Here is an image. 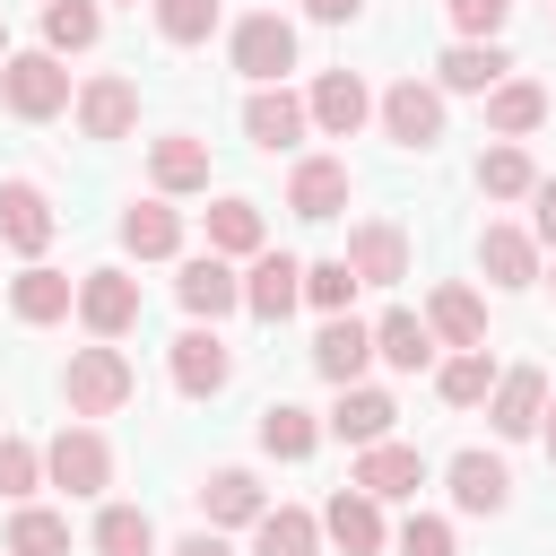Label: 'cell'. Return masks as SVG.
I'll return each instance as SVG.
<instances>
[{
    "label": "cell",
    "instance_id": "cell-1",
    "mask_svg": "<svg viewBox=\"0 0 556 556\" xmlns=\"http://www.w3.org/2000/svg\"><path fill=\"white\" fill-rule=\"evenodd\" d=\"M130 391H139V374H130V356H122L113 339L78 348V356H70V374H61L70 417H113V408H130Z\"/></svg>",
    "mask_w": 556,
    "mask_h": 556
},
{
    "label": "cell",
    "instance_id": "cell-2",
    "mask_svg": "<svg viewBox=\"0 0 556 556\" xmlns=\"http://www.w3.org/2000/svg\"><path fill=\"white\" fill-rule=\"evenodd\" d=\"M0 104L17 122H52V113H70V70L52 52H9L0 61Z\"/></svg>",
    "mask_w": 556,
    "mask_h": 556
},
{
    "label": "cell",
    "instance_id": "cell-3",
    "mask_svg": "<svg viewBox=\"0 0 556 556\" xmlns=\"http://www.w3.org/2000/svg\"><path fill=\"white\" fill-rule=\"evenodd\" d=\"M43 486H61V495H104V486H113V443H104L96 426H61V434L43 443Z\"/></svg>",
    "mask_w": 556,
    "mask_h": 556
},
{
    "label": "cell",
    "instance_id": "cell-4",
    "mask_svg": "<svg viewBox=\"0 0 556 556\" xmlns=\"http://www.w3.org/2000/svg\"><path fill=\"white\" fill-rule=\"evenodd\" d=\"M226 52H235V70H243L252 87H278V78L295 70V26H287L278 9H252V17L235 26V43H226Z\"/></svg>",
    "mask_w": 556,
    "mask_h": 556
},
{
    "label": "cell",
    "instance_id": "cell-5",
    "mask_svg": "<svg viewBox=\"0 0 556 556\" xmlns=\"http://www.w3.org/2000/svg\"><path fill=\"white\" fill-rule=\"evenodd\" d=\"M374 113H382V139H391V148H417V156H426V148L443 139V96H434L426 78H391Z\"/></svg>",
    "mask_w": 556,
    "mask_h": 556
},
{
    "label": "cell",
    "instance_id": "cell-6",
    "mask_svg": "<svg viewBox=\"0 0 556 556\" xmlns=\"http://www.w3.org/2000/svg\"><path fill=\"white\" fill-rule=\"evenodd\" d=\"M165 365H174V391H182V400H217V391L235 382V348H226L208 321H191V330L165 348Z\"/></svg>",
    "mask_w": 556,
    "mask_h": 556
},
{
    "label": "cell",
    "instance_id": "cell-7",
    "mask_svg": "<svg viewBox=\"0 0 556 556\" xmlns=\"http://www.w3.org/2000/svg\"><path fill=\"white\" fill-rule=\"evenodd\" d=\"M70 313H78L96 339H122V330H139V278H130V269H87Z\"/></svg>",
    "mask_w": 556,
    "mask_h": 556
},
{
    "label": "cell",
    "instance_id": "cell-8",
    "mask_svg": "<svg viewBox=\"0 0 556 556\" xmlns=\"http://www.w3.org/2000/svg\"><path fill=\"white\" fill-rule=\"evenodd\" d=\"M348 486L374 495V504H400V495L426 486V452H417V443H365L356 469H348Z\"/></svg>",
    "mask_w": 556,
    "mask_h": 556
},
{
    "label": "cell",
    "instance_id": "cell-9",
    "mask_svg": "<svg viewBox=\"0 0 556 556\" xmlns=\"http://www.w3.org/2000/svg\"><path fill=\"white\" fill-rule=\"evenodd\" d=\"M304 304V261L295 252H252V269H243V313L252 321H287Z\"/></svg>",
    "mask_w": 556,
    "mask_h": 556
},
{
    "label": "cell",
    "instance_id": "cell-10",
    "mask_svg": "<svg viewBox=\"0 0 556 556\" xmlns=\"http://www.w3.org/2000/svg\"><path fill=\"white\" fill-rule=\"evenodd\" d=\"M339 261L356 269V287H400V278H408V235H400L391 217H365Z\"/></svg>",
    "mask_w": 556,
    "mask_h": 556
},
{
    "label": "cell",
    "instance_id": "cell-11",
    "mask_svg": "<svg viewBox=\"0 0 556 556\" xmlns=\"http://www.w3.org/2000/svg\"><path fill=\"white\" fill-rule=\"evenodd\" d=\"M174 295H182V313L191 321H226V313H243V278L217 261V252H200V261H182V278H174Z\"/></svg>",
    "mask_w": 556,
    "mask_h": 556
},
{
    "label": "cell",
    "instance_id": "cell-12",
    "mask_svg": "<svg viewBox=\"0 0 556 556\" xmlns=\"http://www.w3.org/2000/svg\"><path fill=\"white\" fill-rule=\"evenodd\" d=\"M391 426H400V400L374 391V382H348L339 408L321 417V434H339V443H356V452H365V443H391Z\"/></svg>",
    "mask_w": 556,
    "mask_h": 556
},
{
    "label": "cell",
    "instance_id": "cell-13",
    "mask_svg": "<svg viewBox=\"0 0 556 556\" xmlns=\"http://www.w3.org/2000/svg\"><path fill=\"white\" fill-rule=\"evenodd\" d=\"M191 495H200V521H208V530H252V521L269 513V495H261L252 469H208Z\"/></svg>",
    "mask_w": 556,
    "mask_h": 556
},
{
    "label": "cell",
    "instance_id": "cell-14",
    "mask_svg": "<svg viewBox=\"0 0 556 556\" xmlns=\"http://www.w3.org/2000/svg\"><path fill=\"white\" fill-rule=\"evenodd\" d=\"M304 113H313V130L356 139V130H365V113H374V96H365V78H356V70H321V78H313V96H304Z\"/></svg>",
    "mask_w": 556,
    "mask_h": 556
},
{
    "label": "cell",
    "instance_id": "cell-15",
    "mask_svg": "<svg viewBox=\"0 0 556 556\" xmlns=\"http://www.w3.org/2000/svg\"><path fill=\"white\" fill-rule=\"evenodd\" d=\"M348 191H356V182H348V156H304V165L287 174V208L313 217V226H330V217L348 208Z\"/></svg>",
    "mask_w": 556,
    "mask_h": 556
},
{
    "label": "cell",
    "instance_id": "cell-16",
    "mask_svg": "<svg viewBox=\"0 0 556 556\" xmlns=\"http://www.w3.org/2000/svg\"><path fill=\"white\" fill-rule=\"evenodd\" d=\"M70 304H78V278H61V269H43V261H26V269L9 278V313H17L26 330L70 321Z\"/></svg>",
    "mask_w": 556,
    "mask_h": 556
},
{
    "label": "cell",
    "instance_id": "cell-17",
    "mask_svg": "<svg viewBox=\"0 0 556 556\" xmlns=\"http://www.w3.org/2000/svg\"><path fill=\"white\" fill-rule=\"evenodd\" d=\"M539 408H547V374H539V365H513V374H495V391H486V417H495V434H504V443L539 434Z\"/></svg>",
    "mask_w": 556,
    "mask_h": 556
},
{
    "label": "cell",
    "instance_id": "cell-18",
    "mask_svg": "<svg viewBox=\"0 0 556 556\" xmlns=\"http://www.w3.org/2000/svg\"><path fill=\"white\" fill-rule=\"evenodd\" d=\"M313 521H321V539H330V547H348V556H382V539H391V530H382V504H374V495H356V486H339Z\"/></svg>",
    "mask_w": 556,
    "mask_h": 556
},
{
    "label": "cell",
    "instance_id": "cell-19",
    "mask_svg": "<svg viewBox=\"0 0 556 556\" xmlns=\"http://www.w3.org/2000/svg\"><path fill=\"white\" fill-rule=\"evenodd\" d=\"M513 78V52L504 43H452L443 61H434V96H486V87H504Z\"/></svg>",
    "mask_w": 556,
    "mask_h": 556
},
{
    "label": "cell",
    "instance_id": "cell-20",
    "mask_svg": "<svg viewBox=\"0 0 556 556\" xmlns=\"http://www.w3.org/2000/svg\"><path fill=\"white\" fill-rule=\"evenodd\" d=\"M304 130H313L304 96H287V87H252V104H243V139H252V148L278 156V148H295Z\"/></svg>",
    "mask_w": 556,
    "mask_h": 556
},
{
    "label": "cell",
    "instance_id": "cell-21",
    "mask_svg": "<svg viewBox=\"0 0 556 556\" xmlns=\"http://www.w3.org/2000/svg\"><path fill=\"white\" fill-rule=\"evenodd\" d=\"M148 182H156V200L208 191V148H200L191 130H165V139H148Z\"/></svg>",
    "mask_w": 556,
    "mask_h": 556
},
{
    "label": "cell",
    "instance_id": "cell-22",
    "mask_svg": "<svg viewBox=\"0 0 556 556\" xmlns=\"http://www.w3.org/2000/svg\"><path fill=\"white\" fill-rule=\"evenodd\" d=\"M365 365H374V321H348V313H330V321H321V339H313V374L348 391Z\"/></svg>",
    "mask_w": 556,
    "mask_h": 556
},
{
    "label": "cell",
    "instance_id": "cell-23",
    "mask_svg": "<svg viewBox=\"0 0 556 556\" xmlns=\"http://www.w3.org/2000/svg\"><path fill=\"white\" fill-rule=\"evenodd\" d=\"M443 486H452L460 513H504V504H513V469H504L495 452H452Z\"/></svg>",
    "mask_w": 556,
    "mask_h": 556
},
{
    "label": "cell",
    "instance_id": "cell-24",
    "mask_svg": "<svg viewBox=\"0 0 556 556\" xmlns=\"http://www.w3.org/2000/svg\"><path fill=\"white\" fill-rule=\"evenodd\" d=\"M52 200L35 191V182H0V243L9 252H26V261H43V243H52Z\"/></svg>",
    "mask_w": 556,
    "mask_h": 556
},
{
    "label": "cell",
    "instance_id": "cell-25",
    "mask_svg": "<svg viewBox=\"0 0 556 556\" xmlns=\"http://www.w3.org/2000/svg\"><path fill=\"white\" fill-rule=\"evenodd\" d=\"M130 122H139V87H130V78L104 70V78L78 87V130H87V139H130Z\"/></svg>",
    "mask_w": 556,
    "mask_h": 556
},
{
    "label": "cell",
    "instance_id": "cell-26",
    "mask_svg": "<svg viewBox=\"0 0 556 556\" xmlns=\"http://www.w3.org/2000/svg\"><path fill=\"white\" fill-rule=\"evenodd\" d=\"M122 252L174 261V252H182V208H174V200H130V208H122Z\"/></svg>",
    "mask_w": 556,
    "mask_h": 556
},
{
    "label": "cell",
    "instance_id": "cell-27",
    "mask_svg": "<svg viewBox=\"0 0 556 556\" xmlns=\"http://www.w3.org/2000/svg\"><path fill=\"white\" fill-rule=\"evenodd\" d=\"M426 330H434L443 348H486V304H478L460 278H443V287L426 295Z\"/></svg>",
    "mask_w": 556,
    "mask_h": 556
},
{
    "label": "cell",
    "instance_id": "cell-28",
    "mask_svg": "<svg viewBox=\"0 0 556 556\" xmlns=\"http://www.w3.org/2000/svg\"><path fill=\"white\" fill-rule=\"evenodd\" d=\"M547 122V87L539 78H504V87H486V130L495 139H530Z\"/></svg>",
    "mask_w": 556,
    "mask_h": 556
},
{
    "label": "cell",
    "instance_id": "cell-29",
    "mask_svg": "<svg viewBox=\"0 0 556 556\" xmlns=\"http://www.w3.org/2000/svg\"><path fill=\"white\" fill-rule=\"evenodd\" d=\"M478 269H486L495 287H530V278H539V243H530L521 226H486V235H478Z\"/></svg>",
    "mask_w": 556,
    "mask_h": 556
},
{
    "label": "cell",
    "instance_id": "cell-30",
    "mask_svg": "<svg viewBox=\"0 0 556 556\" xmlns=\"http://www.w3.org/2000/svg\"><path fill=\"white\" fill-rule=\"evenodd\" d=\"M374 356H382L391 374H426V365H434V330H426L417 313H382V321H374Z\"/></svg>",
    "mask_w": 556,
    "mask_h": 556
},
{
    "label": "cell",
    "instance_id": "cell-31",
    "mask_svg": "<svg viewBox=\"0 0 556 556\" xmlns=\"http://www.w3.org/2000/svg\"><path fill=\"white\" fill-rule=\"evenodd\" d=\"M313 443H321V417L313 408H295V400H269L261 408V452L269 460H313Z\"/></svg>",
    "mask_w": 556,
    "mask_h": 556
},
{
    "label": "cell",
    "instance_id": "cell-32",
    "mask_svg": "<svg viewBox=\"0 0 556 556\" xmlns=\"http://www.w3.org/2000/svg\"><path fill=\"white\" fill-rule=\"evenodd\" d=\"M313 547H321V521L304 504H269L252 521V556H313Z\"/></svg>",
    "mask_w": 556,
    "mask_h": 556
},
{
    "label": "cell",
    "instance_id": "cell-33",
    "mask_svg": "<svg viewBox=\"0 0 556 556\" xmlns=\"http://www.w3.org/2000/svg\"><path fill=\"white\" fill-rule=\"evenodd\" d=\"M478 191H486V200H530V191H539L530 148H521V139H495V148L478 156Z\"/></svg>",
    "mask_w": 556,
    "mask_h": 556
},
{
    "label": "cell",
    "instance_id": "cell-34",
    "mask_svg": "<svg viewBox=\"0 0 556 556\" xmlns=\"http://www.w3.org/2000/svg\"><path fill=\"white\" fill-rule=\"evenodd\" d=\"M495 374H504V365H495L486 348H460V356L434 365V391H443V408H478V400L495 391Z\"/></svg>",
    "mask_w": 556,
    "mask_h": 556
},
{
    "label": "cell",
    "instance_id": "cell-35",
    "mask_svg": "<svg viewBox=\"0 0 556 556\" xmlns=\"http://www.w3.org/2000/svg\"><path fill=\"white\" fill-rule=\"evenodd\" d=\"M96 35H104V9L96 0H43V52L61 61V52H96Z\"/></svg>",
    "mask_w": 556,
    "mask_h": 556
},
{
    "label": "cell",
    "instance_id": "cell-36",
    "mask_svg": "<svg viewBox=\"0 0 556 556\" xmlns=\"http://www.w3.org/2000/svg\"><path fill=\"white\" fill-rule=\"evenodd\" d=\"M87 547H96V556H156V521H148L139 504H104L96 530H87Z\"/></svg>",
    "mask_w": 556,
    "mask_h": 556
},
{
    "label": "cell",
    "instance_id": "cell-37",
    "mask_svg": "<svg viewBox=\"0 0 556 556\" xmlns=\"http://www.w3.org/2000/svg\"><path fill=\"white\" fill-rule=\"evenodd\" d=\"M208 252H217V261H235V252H261V200L226 191V200L208 208Z\"/></svg>",
    "mask_w": 556,
    "mask_h": 556
},
{
    "label": "cell",
    "instance_id": "cell-38",
    "mask_svg": "<svg viewBox=\"0 0 556 556\" xmlns=\"http://www.w3.org/2000/svg\"><path fill=\"white\" fill-rule=\"evenodd\" d=\"M0 556H70V521H61V513H43V504H17V513H9Z\"/></svg>",
    "mask_w": 556,
    "mask_h": 556
},
{
    "label": "cell",
    "instance_id": "cell-39",
    "mask_svg": "<svg viewBox=\"0 0 556 556\" xmlns=\"http://www.w3.org/2000/svg\"><path fill=\"white\" fill-rule=\"evenodd\" d=\"M148 9H156V35H165V43H182V52L217 35V0H148Z\"/></svg>",
    "mask_w": 556,
    "mask_h": 556
},
{
    "label": "cell",
    "instance_id": "cell-40",
    "mask_svg": "<svg viewBox=\"0 0 556 556\" xmlns=\"http://www.w3.org/2000/svg\"><path fill=\"white\" fill-rule=\"evenodd\" d=\"M35 486H43V452H35L26 434H0V495H9V504H26Z\"/></svg>",
    "mask_w": 556,
    "mask_h": 556
},
{
    "label": "cell",
    "instance_id": "cell-41",
    "mask_svg": "<svg viewBox=\"0 0 556 556\" xmlns=\"http://www.w3.org/2000/svg\"><path fill=\"white\" fill-rule=\"evenodd\" d=\"M348 295H356V269H348V261H304V304L348 313Z\"/></svg>",
    "mask_w": 556,
    "mask_h": 556
},
{
    "label": "cell",
    "instance_id": "cell-42",
    "mask_svg": "<svg viewBox=\"0 0 556 556\" xmlns=\"http://www.w3.org/2000/svg\"><path fill=\"white\" fill-rule=\"evenodd\" d=\"M452 9V26H460V43H495V26L513 17V0H443Z\"/></svg>",
    "mask_w": 556,
    "mask_h": 556
},
{
    "label": "cell",
    "instance_id": "cell-43",
    "mask_svg": "<svg viewBox=\"0 0 556 556\" xmlns=\"http://www.w3.org/2000/svg\"><path fill=\"white\" fill-rule=\"evenodd\" d=\"M400 556H452V521L443 513H408L400 521Z\"/></svg>",
    "mask_w": 556,
    "mask_h": 556
},
{
    "label": "cell",
    "instance_id": "cell-44",
    "mask_svg": "<svg viewBox=\"0 0 556 556\" xmlns=\"http://www.w3.org/2000/svg\"><path fill=\"white\" fill-rule=\"evenodd\" d=\"M530 243H556V174H539L530 191Z\"/></svg>",
    "mask_w": 556,
    "mask_h": 556
},
{
    "label": "cell",
    "instance_id": "cell-45",
    "mask_svg": "<svg viewBox=\"0 0 556 556\" xmlns=\"http://www.w3.org/2000/svg\"><path fill=\"white\" fill-rule=\"evenodd\" d=\"M304 17L313 26H348V17H365V0H304Z\"/></svg>",
    "mask_w": 556,
    "mask_h": 556
},
{
    "label": "cell",
    "instance_id": "cell-46",
    "mask_svg": "<svg viewBox=\"0 0 556 556\" xmlns=\"http://www.w3.org/2000/svg\"><path fill=\"white\" fill-rule=\"evenodd\" d=\"M165 556H235V547H226V539H217V530H191V539H174V547H165Z\"/></svg>",
    "mask_w": 556,
    "mask_h": 556
},
{
    "label": "cell",
    "instance_id": "cell-47",
    "mask_svg": "<svg viewBox=\"0 0 556 556\" xmlns=\"http://www.w3.org/2000/svg\"><path fill=\"white\" fill-rule=\"evenodd\" d=\"M539 434H547V460H556V391H547V408H539Z\"/></svg>",
    "mask_w": 556,
    "mask_h": 556
},
{
    "label": "cell",
    "instance_id": "cell-48",
    "mask_svg": "<svg viewBox=\"0 0 556 556\" xmlns=\"http://www.w3.org/2000/svg\"><path fill=\"white\" fill-rule=\"evenodd\" d=\"M0 61H9V26H0Z\"/></svg>",
    "mask_w": 556,
    "mask_h": 556
},
{
    "label": "cell",
    "instance_id": "cell-49",
    "mask_svg": "<svg viewBox=\"0 0 556 556\" xmlns=\"http://www.w3.org/2000/svg\"><path fill=\"white\" fill-rule=\"evenodd\" d=\"M547 9H556V0H547Z\"/></svg>",
    "mask_w": 556,
    "mask_h": 556
},
{
    "label": "cell",
    "instance_id": "cell-50",
    "mask_svg": "<svg viewBox=\"0 0 556 556\" xmlns=\"http://www.w3.org/2000/svg\"><path fill=\"white\" fill-rule=\"evenodd\" d=\"M130 9H139V0H130Z\"/></svg>",
    "mask_w": 556,
    "mask_h": 556
},
{
    "label": "cell",
    "instance_id": "cell-51",
    "mask_svg": "<svg viewBox=\"0 0 556 556\" xmlns=\"http://www.w3.org/2000/svg\"><path fill=\"white\" fill-rule=\"evenodd\" d=\"M547 17H556V9H547Z\"/></svg>",
    "mask_w": 556,
    "mask_h": 556
}]
</instances>
